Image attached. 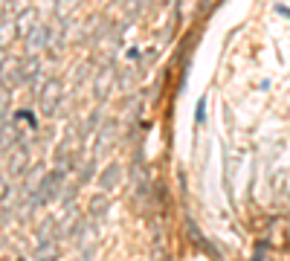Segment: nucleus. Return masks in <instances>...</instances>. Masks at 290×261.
Instances as JSON below:
<instances>
[{
    "mask_svg": "<svg viewBox=\"0 0 290 261\" xmlns=\"http://www.w3.org/2000/svg\"><path fill=\"white\" fill-rule=\"evenodd\" d=\"M38 113L44 119H52V116H61V105H64V81L58 76H46L38 87Z\"/></svg>",
    "mask_w": 290,
    "mask_h": 261,
    "instance_id": "nucleus-1",
    "label": "nucleus"
},
{
    "mask_svg": "<svg viewBox=\"0 0 290 261\" xmlns=\"http://www.w3.org/2000/svg\"><path fill=\"white\" fill-rule=\"evenodd\" d=\"M116 61L113 58H105L99 67H96V73H93V78H90V96L96 99V105H105L107 99H110V93L116 90Z\"/></svg>",
    "mask_w": 290,
    "mask_h": 261,
    "instance_id": "nucleus-2",
    "label": "nucleus"
},
{
    "mask_svg": "<svg viewBox=\"0 0 290 261\" xmlns=\"http://www.w3.org/2000/svg\"><path fill=\"white\" fill-rule=\"evenodd\" d=\"M116 142H119V119L107 116V119H102V125H99V131L93 137V157L107 154Z\"/></svg>",
    "mask_w": 290,
    "mask_h": 261,
    "instance_id": "nucleus-3",
    "label": "nucleus"
},
{
    "mask_svg": "<svg viewBox=\"0 0 290 261\" xmlns=\"http://www.w3.org/2000/svg\"><path fill=\"white\" fill-rule=\"evenodd\" d=\"M20 41H23V55H41L46 49V44H49V20L46 23L38 20Z\"/></svg>",
    "mask_w": 290,
    "mask_h": 261,
    "instance_id": "nucleus-4",
    "label": "nucleus"
},
{
    "mask_svg": "<svg viewBox=\"0 0 290 261\" xmlns=\"http://www.w3.org/2000/svg\"><path fill=\"white\" fill-rule=\"evenodd\" d=\"M32 145L23 139L12 148V154H6V177H20L29 166H32Z\"/></svg>",
    "mask_w": 290,
    "mask_h": 261,
    "instance_id": "nucleus-5",
    "label": "nucleus"
},
{
    "mask_svg": "<svg viewBox=\"0 0 290 261\" xmlns=\"http://www.w3.org/2000/svg\"><path fill=\"white\" fill-rule=\"evenodd\" d=\"M122 180H125V166L116 163V160H110V163L102 169V174H99V189H102V192H116V189L122 186Z\"/></svg>",
    "mask_w": 290,
    "mask_h": 261,
    "instance_id": "nucleus-6",
    "label": "nucleus"
},
{
    "mask_svg": "<svg viewBox=\"0 0 290 261\" xmlns=\"http://www.w3.org/2000/svg\"><path fill=\"white\" fill-rule=\"evenodd\" d=\"M139 81H142V76H139V67L128 64V67H119V70H116V90H119L122 96H128V93H137Z\"/></svg>",
    "mask_w": 290,
    "mask_h": 261,
    "instance_id": "nucleus-7",
    "label": "nucleus"
},
{
    "mask_svg": "<svg viewBox=\"0 0 290 261\" xmlns=\"http://www.w3.org/2000/svg\"><path fill=\"white\" fill-rule=\"evenodd\" d=\"M44 174H46V163H44V160H35V163L20 174V177H23V180H20V198H29V195L38 189V183H41Z\"/></svg>",
    "mask_w": 290,
    "mask_h": 261,
    "instance_id": "nucleus-8",
    "label": "nucleus"
},
{
    "mask_svg": "<svg viewBox=\"0 0 290 261\" xmlns=\"http://www.w3.org/2000/svg\"><path fill=\"white\" fill-rule=\"evenodd\" d=\"M38 20H41V17H38V9H35L32 3H26V6H23L17 15H15V23H17V32H20V38H23V35H26V32H29V29H32Z\"/></svg>",
    "mask_w": 290,
    "mask_h": 261,
    "instance_id": "nucleus-9",
    "label": "nucleus"
},
{
    "mask_svg": "<svg viewBox=\"0 0 290 261\" xmlns=\"http://www.w3.org/2000/svg\"><path fill=\"white\" fill-rule=\"evenodd\" d=\"M15 41H20L17 23H15V17H3L0 20V49H12Z\"/></svg>",
    "mask_w": 290,
    "mask_h": 261,
    "instance_id": "nucleus-10",
    "label": "nucleus"
},
{
    "mask_svg": "<svg viewBox=\"0 0 290 261\" xmlns=\"http://www.w3.org/2000/svg\"><path fill=\"white\" fill-rule=\"evenodd\" d=\"M81 6H84V0H52V17H58V20H70Z\"/></svg>",
    "mask_w": 290,
    "mask_h": 261,
    "instance_id": "nucleus-11",
    "label": "nucleus"
},
{
    "mask_svg": "<svg viewBox=\"0 0 290 261\" xmlns=\"http://www.w3.org/2000/svg\"><path fill=\"white\" fill-rule=\"evenodd\" d=\"M180 15H183V0H171V15H168V23H166V38L163 41H174L177 29H180Z\"/></svg>",
    "mask_w": 290,
    "mask_h": 261,
    "instance_id": "nucleus-12",
    "label": "nucleus"
},
{
    "mask_svg": "<svg viewBox=\"0 0 290 261\" xmlns=\"http://www.w3.org/2000/svg\"><path fill=\"white\" fill-rule=\"evenodd\" d=\"M12 119H15V122H20V125H26V131H29V134H35V131L41 128V125H38V113H35L32 107H20V110H15V113H12Z\"/></svg>",
    "mask_w": 290,
    "mask_h": 261,
    "instance_id": "nucleus-13",
    "label": "nucleus"
},
{
    "mask_svg": "<svg viewBox=\"0 0 290 261\" xmlns=\"http://www.w3.org/2000/svg\"><path fill=\"white\" fill-rule=\"evenodd\" d=\"M96 174H99V163H96V157H93V160H84V163L78 166V177H76V183L84 186V183H90Z\"/></svg>",
    "mask_w": 290,
    "mask_h": 261,
    "instance_id": "nucleus-14",
    "label": "nucleus"
},
{
    "mask_svg": "<svg viewBox=\"0 0 290 261\" xmlns=\"http://www.w3.org/2000/svg\"><path fill=\"white\" fill-rule=\"evenodd\" d=\"M76 195H78V183L73 180V183H64V189H61L58 200H61L64 206H73V203H76Z\"/></svg>",
    "mask_w": 290,
    "mask_h": 261,
    "instance_id": "nucleus-15",
    "label": "nucleus"
},
{
    "mask_svg": "<svg viewBox=\"0 0 290 261\" xmlns=\"http://www.w3.org/2000/svg\"><path fill=\"white\" fill-rule=\"evenodd\" d=\"M105 212H107V198H105V195H96V198H90V215L102 218Z\"/></svg>",
    "mask_w": 290,
    "mask_h": 261,
    "instance_id": "nucleus-16",
    "label": "nucleus"
},
{
    "mask_svg": "<svg viewBox=\"0 0 290 261\" xmlns=\"http://www.w3.org/2000/svg\"><path fill=\"white\" fill-rule=\"evenodd\" d=\"M9 107H12V90L0 84V119H9Z\"/></svg>",
    "mask_w": 290,
    "mask_h": 261,
    "instance_id": "nucleus-17",
    "label": "nucleus"
},
{
    "mask_svg": "<svg viewBox=\"0 0 290 261\" xmlns=\"http://www.w3.org/2000/svg\"><path fill=\"white\" fill-rule=\"evenodd\" d=\"M206 122V96L198 99V107H195V128H200Z\"/></svg>",
    "mask_w": 290,
    "mask_h": 261,
    "instance_id": "nucleus-18",
    "label": "nucleus"
},
{
    "mask_svg": "<svg viewBox=\"0 0 290 261\" xmlns=\"http://www.w3.org/2000/svg\"><path fill=\"white\" fill-rule=\"evenodd\" d=\"M12 192V186H9V177L6 174H0V200H6V195Z\"/></svg>",
    "mask_w": 290,
    "mask_h": 261,
    "instance_id": "nucleus-19",
    "label": "nucleus"
},
{
    "mask_svg": "<svg viewBox=\"0 0 290 261\" xmlns=\"http://www.w3.org/2000/svg\"><path fill=\"white\" fill-rule=\"evenodd\" d=\"M125 58H128V61H137V58H142V49H139V46H131Z\"/></svg>",
    "mask_w": 290,
    "mask_h": 261,
    "instance_id": "nucleus-20",
    "label": "nucleus"
},
{
    "mask_svg": "<svg viewBox=\"0 0 290 261\" xmlns=\"http://www.w3.org/2000/svg\"><path fill=\"white\" fill-rule=\"evenodd\" d=\"M276 12H279V15H285V17H290V9H288V6H276Z\"/></svg>",
    "mask_w": 290,
    "mask_h": 261,
    "instance_id": "nucleus-21",
    "label": "nucleus"
},
{
    "mask_svg": "<svg viewBox=\"0 0 290 261\" xmlns=\"http://www.w3.org/2000/svg\"><path fill=\"white\" fill-rule=\"evenodd\" d=\"M6 166V151H0V169Z\"/></svg>",
    "mask_w": 290,
    "mask_h": 261,
    "instance_id": "nucleus-22",
    "label": "nucleus"
}]
</instances>
